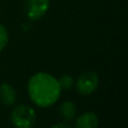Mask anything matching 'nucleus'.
Wrapping results in <instances>:
<instances>
[{"label": "nucleus", "mask_w": 128, "mask_h": 128, "mask_svg": "<svg viewBox=\"0 0 128 128\" xmlns=\"http://www.w3.org/2000/svg\"><path fill=\"white\" fill-rule=\"evenodd\" d=\"M27 91L30 100L36 106L47 108L58 101L62 90L56 78L48 73L38 72L29 79Z\"/></svg>", "instance_id": "obj_1"}, {"label": "nucleus", "mask_w": 128, "mask_h": 128, "mask_svg": "<svg viewBox=\"0 0 128 128\" xmlns=\"http://www.w3.org/2000/svg\"><path fill=\"white\" fill-rule=\"evenodd\" d=\"M10 119L16 128H34L36 125L37 116L30 106L19 104L11 111Z\"/></svg>", "instance_id": "obj_2"}, {"label": "nucleus", "mask_w": 128, "mask_h": 128, "mask_svg": "<svg viewBox=\"0 0 128 128\" xmlns=\"http://www.w3.org/2000/svg\"><path fill=\"white\" fill-rule=\"evenodd\" d=\"M75 90L81 96H90L97 90L99 86V76L93 71H86L81 73L74 82Z\"/></svg>", "instance_id": "obj_3"}, {"label": "nucleus", "mask_w": 128, "mask_h": 128, "mask_svg": "<svg viewBox=\"0 0 128 128\" xmlns=\"http://www.w3.org/2000/svg\"><path fill=\"white\" fill-rule=\"evenodd\" d=\"M50 0H25L24 10L30 20H38L47 12Z\"/></svg>", "instance_id": "obj_4"}, {"label": "nucleus", "mask_w": 128, "mask_h": 128, "mask_svg": "<svg viewBox=\"0 0 128 128\" xmlns=\"http://www.w3.org/2000/svg\"><path fill=\"white\" fill-rule=\"evenodd\" d=\"M17 101V93L9 83L0 84V102L4 106H14Z\"/></svg>", "instance_id": "obj_5"}, {"label": "nucleus", "mask_w": 128, "mask_h": 128, "mask_svg": "<svg viewBox=\"0 0 128 128\" xmlns=\"http://www.w3.org/2000/svg\"><path fill=\"white\" fill-rule=\"evenodd\" d=\"M99 119L98 116L92 111H86L82 114L75 120V128H98Z\"/></svg>", "instance_id": "obj_6"}, {"label": "nucleus", "mask_w": 128, "mask_h": 128, "mask_svg": "<svg viewBox=\"0 0 128 128\" xmlns=\"http://www.w3.org/2000/svg\"><path fill=\"white\" fill-rule=\"evenodd\" d=\"M58 114L65 122H72L76 116V107H75L74 102L71 100H66V101L62 102L58 107Z\"/></svg>", "instance_id": "obj_7"}, {"label": "nucleus", "mask_w": 128, "mask_h": 128, "mask_svg": "<svg viewBox=\"0 0 128 128\" xmlns=\"http://www.w3.org/2000/svg\"><path fill=\"white\" fill-rule=\"evenodd\" d=\"M61 90H70L74 86V79L68 74H64L60 79H58Z\"/></svg>", "instance_id": "obj_8"}, {"label": "nucleus", "mask_w": 128, "mask_h": 128, "mask_svg": "<svg viewBox=\"0 0 128 128\" xmlns=\"http://www.w3.org/2000/svg\"><path fill=\"white\" fill-rule=\"evenodd\" d=\"M9 40V35L7 32L6 27L4 25L0 24V52H2L4 50V47L7 46Z\"/></svg>", "instance_id": "obj_9"}, {"label": "nucleus", "mask_w": 128, "mask_h": 128, "mask_svg": "<svg viewBox=\"0 0 128 128\" xmlns=\"http://www.w3.org/2000/svg\"><path fill=\"white\" fill-rule=\"evenodd\" d=\"M50 128H72L68 124H66V122H60V124H56L54 125V126L50 127Z\"/></svg>", "instance_id": "obj_10"}]
</instances>
